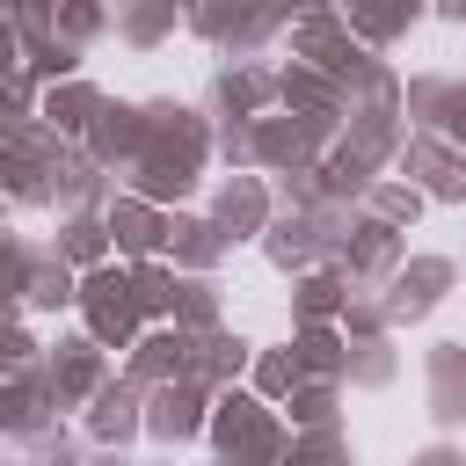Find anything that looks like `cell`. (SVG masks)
Returning <instances> with one entry per match:
<instances>
[]
</instances>
